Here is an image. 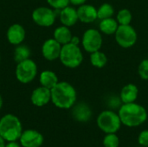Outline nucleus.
<instances>
[{
  "label": "nucleus",
  "instance_id": "1",
  "mask_svg": "<svg viewBox=\"0 0 148 147\" xmlns=\"http://www.w3.org/2000/svg\"><path fill=\"white\" fill-rule=\"evenodd\" d=\"M118 114L122 125L128 127H136L142 125L147 121L148 116L147 109L136 102L122 104Z\"/></svg>",
  "mask_w": 148,
  "mask_h": 147
},
{
  "label": "nucleus",
  "instance_id": "2",
  "mask_svg": "<svg viewBox=\"0 0 148 147\" xmlns=\"http://www.w3.org/2000/svg\"><path fill=\"white\" fill-rule=\"evenodd\" d=\"M75 88L67 81H59L51 89V101L60 109H69L76 102Z\"/></svg>",
  "mask_w": 148,
  "mask_h": 147
},
{
  "label": "nucleus",
  "instance_id": "3",
  "mask_svg": "<svg viewBox=\"0 0 148 147\" xmlns=\"http://www.w3.org/2000/svg\"><path fill=\"white\" fill-rule=\"evenodd\" d=\"M23 133L20 120L14 114L8 113L0 119V135L7 142L16 141Z\"/></svg>",
  "mask_w": 148,
  "mask_h": 147
},
{
  "label": "nucleus",
  "instance_id": "4",
  "mask_svg": "<svg viewBox=\"0 0 148 147\" xmlns=\"http://www.w3.org/2000/svg\"><path fill=\"white\" fill-rule=\"evenodd\" d=\"M59 59L62 64L66 68H76L82 64L83 61V55L78 45L69 42L62 45Z\"/></svg>",
  "mask_w": 148,
  "mask_h": 147
},
{
  "label": "nucleus",
  "instance_id": "5",
  "mask_svg": "<svg viewBox=\"0 0 148 147\" xmlns=\"http://www.w3.org/2000/svg\"><path fill=\"white\" fill-rule=\"evenodd\" d=\"M96 123L100 130L107 133H116L122 125L120 116L113 110L102 111L96 119Z\"/></svg>",
  "mask_w": 148,
  "mask_h": 147
},
{
  "label": "nucleus",
  "instance_id": "6",
  "mask_svg": "<svg viewBox=\"0 0 148 147\" xmlns=\"http://www.w3.org/2000/svg\"><path fill=\"white\" fill-rule=\"evenodd\" d=\"M15 75L16 80L23 84L31 82L37 75L36 63L30 58L17 63Z\"/></svg>",
  "mask_w": 148,
  "mask_h": 147
},
{
  "label": "nucleus",
  "instance_id": "7",
  "mask_svg": "<svg viewBox=\"0 0 148 147\" xmlns=\"http://www.w3.org/2000/svg\"><path fill=\"white\" fill-rule=\"evenodd\" d=\"M115 41L117 44L123 49L132 48L137 42L138 35L135 29L128 25H119L115 34Z\"/></svg>",
  "mask_w": 148,
  "mask_h": 147
},
{
  "label": "nucleus",
  "instance_id": "8",
  "mask_svg": "<svg viewBox=\"0 0 148 147\" xmlns=\"http://www.w3.org/2000/svg\"><path fill=\"white\" fill-rule=\"evenodd\" d=\"M103 39L101 32L96 29H87L82 38V45L84 50L88 53H93L101 49Z\"/></svg>",
  "mask_w": 148,
  "mask_h": 147
},
{
  "label": "nucleus",
  "instance_id": "9",
  "mask_svg": "<svg viewBox=\"0 0 148 147\" xmlns=\"http://www.w3.org/2000/svg\"><path fill=\"white\" fill-rule=\"evenodd\" d=\"M56 10L51 7L41 6L36 8L31 15L33 22L41 27H50L52 26L56 18Z\"/></svg>",
  "mask_w": 148,
  "mask_h": 147
},
{
  "label": "nucleus",
  "instance_id": "10",
  "mask_svg": "<svg viewBox=\"0 0 148 147\" xmlns=\"http://www.w3.org/2000/svg\"><path fill=\"white\" fill-rule=\"evenodd\" d=\"M43 140L42 134L33 129L23 131L19 139L20 145L23 147H41L43 144Z\"/></svg>",
  "mask_w": 148,
  "mask_h": 147
},
{
  "label": "nucleus",
  "instance_id": "11",
  "mask_svg": "<svg viewBox=\"0 0 148 147\" xmlns=\"http://www.w3.org/2000/svg\"><path fill=\"white\" fill-rule=\"evenodd\" d=\"M62 45L60 44L56 39L50 38L46 40L42 46V56L48 61H55L59 59Z\"/></svg>",
  "mask_w": 148,
  "mask_h": 147
},
{
  "label": "nucleus",
  "instance_id": "12",
  "mask_svg": "<svg viewBox=\"0 0 148 147\" xmlns=\"http://www.w3.org/2000/svg\"><path fill=\"white\" fill-rule=\"evenodd\" d=\"M31 103L36 107H44L51 101V89L40 86L33 90L30 95Z\"/></svg>",
  "mask_w": 148,
  "mask_h": 147
},
{
  "label": "nucleus",
  "instance_id": "13",
  "mask_svg": "<svg viewBox=\"0 0 148 147\" xmlns=\"http://www.w3.org/2000/svg\"><path fill=\"white\" fill-rule=\"evenodd\" d=\"M26 36V31L24 28L19 23H14L9 27L6 32V37L8 42L12 45L21 44Z\"/></svg>",
  "mask_w": 148,
  "mask_h": 147
},
{
  "label": "nucleus",
  "instance_id": "14",
  "mask_svg": "<svg viewBox=\"0 0 148 147\" xmlns=\"http://www.w3.org/2000/svg\"><path fill=\"white\" fill-rule=\"evenodd\" d=\"M77 15L80 22L83 23H91L98 19L97 15V8H95L92 4L84 3L82 5L78 6Z\"/></svg>",
  "mask_w": 148,
  "mask_h": 147
},
{
  "label": "nucleus",
  "instance_id": "15",
  "mask_svg": "<svg viewBox=\"0 0 148 147\" xmlns=\"http://www.w3.org/2000/svg\"><path fill=\"white\" fill-rule=\"evenodd\" d=\"M59 18L62 25L67 26L69 28L72 27L79 21L77 10L69 5L59 10Z\"/></svg>",
  "mask_w": 148,
  "mask_h": 147
},
{
  "label": "nucleus",
  "instance_id": "16",
  "mask_svg": "<svg viewBox=\"0 0 148 147\" xmlns=\"http://www.w3.org/2000/svg\"><path fill=\"white\" fill-rule=\"evenodd\" d=\"M72 116L78 122H87L92 116V111L88 105L84 102H80L73 106Z\"/></svg>",
  "mask_w": 148,
  "mask_h": 147
},
{
  "label": "nucleus",
  "instance_id": "17",
  "mask_svg": "<svg viewBox=\"0 0 148 147\" xmlns=\"http://www.w3.org/2000/svg\"><path fill=\"white\" fill-rule=\"evenodd\" d=\"M138 95H139L138 87L133 83H128L122 88L121 91L120 98L122 104H126V103L135 102V101L138 98Z\"/></svg>",
  "mask_w": 148,
  "mask_h": 147
},
{
  "label": "nucleus",
  "instance_id": "18",
  "mask_svg": "<svg viewBox=\"0 0 148 147\" xmlns=\"http://www.w3.org/2000/svg\"><path fill=\"white\" fill-rule=\"evenodd\" d=\"M53 36H54L53 38L56 39L62 45H65L67 43H69L72 36H73L72 32L69 29V28L67 26H64V25L57 27L54 30Z\"/></svg>",
  "mask_w": 148,
  "mask_h": 147
},
{
  "label": "nucleus",
  "instance_id": "19",
  "mask_svg": "<svg viewBox=\"0 0 148 147\" xmlns=\"http://www.w3.org/2000/svg\"><path fill=\"white\" fill-rule=\"evenodd\" d=\"M39 81L41 86L49 89H52L59 82L56 74L51 70H43L40 75Z\"/></svg>",
  "mask_w": 148,
  "mask_h": 147
},
{
  "label": "nucleus",
  "instance_id": "20",
  "mask_svg": "<svg viewBox=\"0 0 148 147\" xmlns=\"http://www.w3.org/2000/svg\"><path fill=\"white\" fill-rule=\"evenodd\" d=\"M118 27H119V23L117 20L113 17L102 19L99 23V30L101 33L108 36L114 35Z\"/></svg>",
  "mask_w": 148,
  "mask_h": 147
},
{
  "label": "nucleus",
  "instance_id": "21",
  "mask_svg": "<svg viewBox=\"0 0 148 147\" xmlns=\"http://www.w3.org/2000/svg\"><path fill=\"white\" fill-rule=\"evenodd\" d=\"M89 60H90L91 65L97 68H102L108 63V57L106 54L101 52V50L91 53Z\"/></svg>",
  "mask_w": 148,
  "mask_h": 147
},
{
  "label": "nucleus",
  "instance_id": "22",
  "mask_svg": "<svg viewBox=\"0 0 148 147\" xmlns=\"http://www.w3.org/2000/svg\"><path fill=\"white\" fill-rule=\"evenodd\" d=\"M30 49L28 46L25 45H16V48L14 50V61L16 63H19L23 61H25L30 56Z\"/></svg>",
  "mask_w": 148,
  "mask_h": 147
},
{
  "label": "nucleus",
  "instance_id": "23",
  "mask_svg": "<svg viewBox=\"0 0 148 147\" xmlns=\"http://www.w3.org/2000/svg\"><path fill=\"white\" fill-rule=\"evenodd\" d=\"M114 14V9L112 4L108 3H102L98 9H97V15H98V19L102 20L109 17H113Z\"/></svg>",
  "mask_w": 148,
  "mask_h": 147
},
{
  "label": "nucleus",
  "instance_id": "24",
  "mask_svg": "<svg viewBox=\"0 0 148 147\" xmlns=\"http://www.w3.org/2000/svg\"><path fill=\"white\" fill-rule=\"evenodd\" d=\"M116 20L119 25H128L133 20V15L131 11L127 9H121L118 11L116 16Z\"/></svg>",
  "mask_w": 148,
  "mask_h": 147
},
{
  "label": "nucleus",
  "instance_id": "25",
  "mask_svg": "<svg viewBox=\"0 0 148 147\" xmlns=\"http://www.w3.org/2000/svg\"><path fill=\"white\" fill-rule=\"evenodd\" d=\"M102 143L104 147H119L120 139L116 133H107Z\"/></svg>",
  "mask_w": 148,
  "mask_h": 147
},
{
  "label": "nucleus",
  "instance_id": "26",
  "mask_svg": "<svg viewBox=\"0 0 148 147\" xmlns=\"http://www.w3.org/2000/svg\"><path fill=\"white\" fill-rule=\"evenodd\" d=\"M138 74L140 79L148 81V59H144L140 62L138 67Z\"/></svg>",
  "mask_w": 148,
  "mask_h": 147
},
{
  "label": "nucleus",
  "instance_id": "27",
  "mask_svg": "<svg viewBox=\"0 0 148 147\" xmlns=\"http://www.w3.org/2000/svg\"><path fill=\"white\" fill-rule=\"evenodd\" d=\"M48 4L54 10H61L70 3V0H47Z\"/></svg>",
  "mask_w": 148,
  "mask_h": 147
},
{
  "label": "nucleus",
  "instance_id": "28",
  "mask_svg": "<svg viewBox=\"0 0 148 147\" xmlns=\"http://www.w3.org/2000/svg\"><path fill=\"white\" fill-rule=\"evenodd\" d=\"M138 142L141 146L148 147V130H144L139 134Z\"/></svg>",
  "mask_w": 148,
  "mask_h": 147
},
{
  "label": "nucleus",
  "instance_id": "29",
  "mask_svg": "<svg viewBox=\"0 0 148 147\" xmlns=\"http://www.w3.org/2000/svg\"><path fill=\"white\" fill-rule=\"evenodd\" d=\"M87 0H70V3L74 6H80L86 3Z\"/></svg>",
  "mask_w": 148,
  "mask_h": 147
},
{
  "label": "nucleus",
  "instance_id": "30",
  "mask_svg": "<svg viewBox=\"0 0 148 147\" xmlns=\"http://www.w3.org/2000/svg\"><path fill=\"white\" fill-rule=\"evenodd\" d=\"M70 42H71V43H73V44H75V45H78V46H79V43L81 42V40H80V38H79L78 36H72V38H71Z\"/></svg>",
  "mask_w": 148,
  "mask_h": 147
},
{
  "label": "nucleus",
  "instance_id": "31",
  "mask_svg": "<svg viewBox=\"0 0 148 147\" xmlns=\"http://www.w3.org/2000/svg\"><path fill=\"white\" fill-rule=\"evenodd\" d=\"M5 147H21V145L16 141H10L5 145Z\"/></svg>",
  "mask_w": 148,
  "mask_h": 147
},
{
  "label": "nucleus",
  "instance_id": "32",
  "mask_svg": "<svg viewBox=\"0 0 148 147\" xmlns=\"http://www.w3.org/2000/svg\"><path fill=\"white\" fill-rule=\"evenodd\" d=\"M5 140L3 139V138L0 135V147H5Z\"/></svg>",
  "mask_w": 148,
  "mask_h": 147
},
{
  "label": "nucleus",
  "instance_id": "33",
  "mask_svg": "<svg viewBox=\"0 0 148 147\" xmlns=\"http://www.w3.org/2000/svg\"><path fill=\"white\" fill-rule=\"evenodd\" d=\"M3 98H2V96H1V94H0V110H1V108H2V107H3Z\"/></svg>",
  "mask_w": 148,
  "mask_h": 147
},
{
  "label": "nucleus",
  "instance_id": "34",
  "mask_svg": "<svg viewBox=\"0 0 148 147\" xmlns=\"http://www.w3.org/2000/svg\"><path fill=\"white\" fill-rule=\"evenodd\" d=\"M0 60H1V58H0Z\"/></svg>",
  "mask_w": 148,
  "mask_h": 147
},
{
  "label": "nucleus",
  "instance_id": "35",
  "mask_svg": "<svg viewBox=\"0 0 148 147\" xmlns=\"http://www.w3.org/2000/svg\"><path fill=\"white\" fill-rule=\"evenodd\" d=\"M143 147H144V146H143Z\"/></svg>",
  "mask_w": 148,
  "mask_h": 147
}]
</instances>
